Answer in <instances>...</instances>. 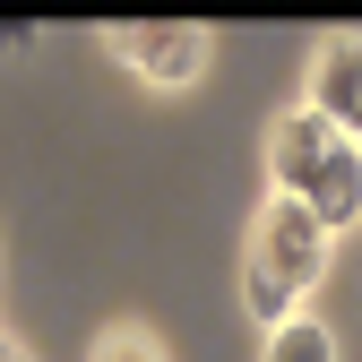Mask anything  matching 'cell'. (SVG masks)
I'll return each mask as SVG.
<instances>
[{
    "label": "cell",
    "instance_id": "1",
    "mask_svg": "<svg viewBox=\"0 0 362 362\" xmlns=\"http://www.w3.org/2000/svg\"><path fill=\"white\" fill-rule=\"evenodd\" d=\"M320 259H328V224L310 216L302 199H267V216H259V242H250V276H267V285H285L293 302L320 285Z\"/></svg>",
    "mask_w": 362,
    "mask_h": 362
},
{
    "label": "cell",
    "instance_id": "4",
    "mask_svg": "<svg viewBox=\"0 0 362 362\" xmlns=\"http://www.w3.org/2000/svg\"><path fill=\"white\" fill-rule=\"evenodd\" d=\"M310 112L345 139H362V43H328L310 69Z\"/></svg>",
    "mask_w": 362,
    "mask_h": 362
},
{
    "label": "cell",
    "instance_id": "5",
    "mask_svg": "<svg viewBox=\"0 0 362 362\" xmlns=\"http://www.w3.org/2000/svg\"><path fill=\"white\" fill-rule=\"evenodd\" d=\"M345 139V129H328L320 112H293V121H276V156H267V164H276V190L285 199H302V181L310 173H320V156Z\"/></svg>",
    "mask_w": 362,
    "mask_h": 362
},
{
    "label": "cell",
    "instance_id": "2",
    "mask_svg": "<svg viewBox=\"0 0 362 362\" xmlns=\"http://www.w3.org/2000/svg\"><path fill=\"white\" fill-rule=\"evenodd\" d=\"M112 43L129 61H139L156 86H190L207 69V35L199 26H181V18H147V26H112Z\"/></svg>",
    "mask_w": 362,
    "mask_h": 362
},
{
    "label": "cell",
    "instance_id": "7",
    "mask_svg": "<svg viewBox=\"0 0 362 362\" xmlns=\"http://www.w3.org/2000/svg\"><path fill=\"white\" fill-rule=\"evenodd\" d=\"M95 362H156V345L139 337V328H121V337H104V354Z\"/></svg>",
    "mask_w": 362,
    "mask_h": 362
},
{
    "label": "cell",
    "instance_id": "6",
    "mask_svg": "<svg viewBox=\"0 0 362 362\" xmlns=\"http://www.w3.org/2000/svg\"><path fill=\"white\" fill-rule=\"evenodd\" d=\"M267 362H337V345H328V328L293 320V328H276V345H267Z\"/></svg>",
    "mask_w": 362,
    "mask_h": 362
},
{
    "label": "cell",
    "instance_id": "8",
    "mask_svg": "<svg viewBox=\"0 0 362 362\" xmlns=\"http://www.w3.org/2000/svg\"><path fill=\"white\" fill-rule=\"evenodd\" d=\"M9 362H26V354H9Z\"/></svg>",
    "mask_w": 362,
    "mask_h": 362
},
{
    "label": "cell",
    "instance_id": "3",
    "mask_svg": "<svg viewBox=\"0 0 362 362\" xmlns=\"http://www.w3.org/2000/svg\"><path fill=\"white\" fill-rule=\"evenodd\" d=\"M302 207L328 224V233H345V224L362 216V139H337L328 156H320V173L302 181Z\"/></svg>",
    "mask_w": 362,
    "mask_h": 362
}]
</instances>
